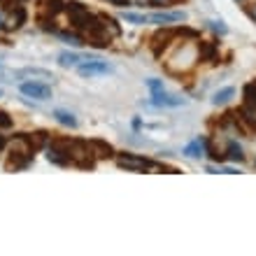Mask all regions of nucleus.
<instances>
[{
	"mask_svg": "<svg viewBox=\"0 0 256 256\" xmlns=\"http://www.w3.org/2000/svg\"><path fill=\"white\" fill-rule=\"evenodd\" d=\"M70 161L77 163L80 168H94V152H91V144L84 140H72L70 142Z\"/></svg>",
	"mask_w": 256,
	"mask_h": 256,
	"instance_id": "f257e3e1",
	"label": "nucleus"
},
{
	"mask_svg": "<svg viewBox=\"0 0 256 256\" xmlns=\"http://www.w3.org/2000/svg\"><path fill=\"white\" fill-rule=\"evenodd\" d=\"M172 61H177V63H170L168 66L172 72H186V70L198 61V52H196L191 44H184L182 52H177V54L172 56Z\"/></svg>",
	"mask_w": 256,
	"mask_h": 256,
	"instance_id": "f03ea898",
	"label": "nucleus"
},
{
	"mask_svg": "<svg viewBox=\"0 0 256 256\" xmlns=\"http://www.w3.org/2000/svg\"><path fill=\"white\" fill-rule=\"evenodd\" d=\"M19 91L24 96H30V98H38V100H49L52 98V88L44 84V82H21Z\"/></svg>",
	"mask_w": 256,
	"mask_h": 256,
	"instance_id": "7ed1b4c3",
	"label": "nucleus"
},
{
	"mask_svg": "<svg viewBox=\"0 0 256 256\" xmlns=\"http://www.w3.org/2000/svg\"><path fill=\"white\" fill-rule=\"evenodd\" d=\"M77 70H80L82 77H94V74H108V72H112L114 68L110 66L108 61H100V58H86L84 63H80V66H77Z\"/></svg>",
	"mask_w": 256,
	"mask_h": 256,
	"instance_id": "20e7f679",
	"label": "nucleus"
},
{
	"mask_svg": "<svg viewBox=\"0 0 256 256\" xmlns=\"http://www.w3.org/2000/svg\"><path fill=\"white\" fill-rule=\"evenodd\" d=\"M66 10H68V14H70V24H72L74 28H80V30L86 26L88 19L94 16V14L88 12V10L82 5V2H74V0H72V2H68Z\"/></svg>",
	"mask_w": 256,
	"mask_h": 256,
	"instance_id": "39448f33",
	"label": "nucleus"
},
{
	"mask_svg": "<svg viewBox=\"0 0 256 256\" xmlns=\"http://www.w3.org/2000/svg\"><path fill=\"white\" fill-rule=\"evenodd\" d=\"M116 166L126 170H133V172H140V170H149L152 161L142 158V156H135V154H119L116 156Z\"/></svg>",
	"mask_w": 256,
	"mask_h": 256,
	"instance_id": "423d86ee",
	"label": "nucleus"
},
{
	"mask_svg": "<svg viewBox=\"0 0 256 256\" xmlns=\"http://www.w3.org/2000/svg\"><path fill=\"white\" fill-rule=\"evenodd\" d=\"M16 80H33V82H54V74L49 70H42V68H24V70H16L14 72Z\"/></svg>",
	"mask_w": 256,
	"mask_h": 256,
	"instance_id": "0eeeda50",
	"label": "nucleus"
},
{
	"mask_svg": "<svg viewBox=\"0 0 256 256\" xmlns=\"http://www.w3.org/2000/svg\"><path fill=\"white\" fill-rule=\"evenodd\" d=\"M152 105H156V108H180V105H184V98L158 91V94L152 96Z\"/></svg>",
	"mask_w": 256,
	"mask_h": 256,
	"instance_id": "6e6552de",
	"label": "nucleus"
},
{
	"mask_svg": "<svg viewBox=\"0 0 256 256\" xmlns=\"http://www.w3.org/2000/svg\"><path fill=\"white\" fill-rule=\"evenodd\" d=\"M26 21V12H24V7H16L14 12H10L5 16V21H2V28L5 30H16V28H21V24Z\"/></svg>",
	"mask_w": 256,
	"mask_h": 256,
	"instance_id": "1a4fd4ad",
	"label": "nucleus"
},
{
	"mask_svg": "<svg viewBox=\"0 0 256 256\" xmlns=\"http://www.w3.org/2000/svg\"><path fill=\"white\" fill-rule=\"evenodd\" d=\"M175 35H177V30H170V28H166V30H158V33L152 38V40H154V42H152V47H154V54H156V56L161 54V47H168L170 40H172Z\"/></svg>",
	"mask_w": 256,
	"mask_h": 256,
	"instance_id": "9d476101",
	"label": "nucleus"
},
{
	"mask_svg": "<svg viewBox=\"0 0 256 256\" xmlns=\"http://www.w3.org/2000/svg\"><path fill=\"white\" fill-rule=\"evenodd\" d=\"M147 19L154 21V24H175V21L186 19V12H156L152 16H147Z\"/></svg>",
	"mask_w": 256,
	"mask_h": 256,
	"instance_id": "9b49d317",
	"label": "nucleus"
},
{
	"mask_svg": "<svg viewBox=\"0 0 256 256\" xmlns=\"http://www.w3.org/2000/svg\"><path fill=\"white\" fill-rule=\"evenodd\" d=\"M205 152H208V140H202V138H196L191 144L184 147V156H189V158H200Z\"/></svg>",
	"mask_w": 256,
	"mask_h": 256,
	"instance_id": "f8f14e48",
	"label": "nucleus"
},
{
	"mask_svg": "<svg viewBox=\"0 0 256 256\" xmlns=\"http://www.w3.org/2000/svg\"><path fill=\"white\" fill-rule=\"evenodd\" d=\"M88 144H91V152H94L96 158H110V156L114 154V149L110 147L108 142H102V140H91Z\"/></svg>",
	"mask_w": 256,
	"mask_h": 256,
	"instance_id": "ddd939ff",
	"label": "nucleus"
},
{
	"mask_svg": "<svg viewBox=\"0 0 256 256\" xmlns=\"http://www.w3.org/2000/svg\"><path fill=\"white\" fill-rule=\"evenodd\" d=\"M28 140V144L33 149H42V147H47V142H49V133H44V130H35V133H28L24 135Z\"/></svg>",
	"mask_w": 256,
	"mask_h": 256,
	"instance_id": "4468645a",
	"label": "nucleus"
},
{
	"mask_svg": "<svg viewBox=\"0 0 256 256\" xmlns=\"http://www.w3.org/2000/svg\"><path fill=\"white\" fill-rule=\"evenodd\" d=\"M198 58H200V61H214L216 58L214 42H200V47H198Z\"/></svg>",
	"mask_w": 256,
	"mask_h": 256,
	"instance_id": "2eb2a0df",
	"label": "nucleus"
},
{
	"mask_svg": "<svg viewBox=\"0 0 256 256\" xmlns=\"http://www.w3.org/2000/svg\"><path fill=\"white\" fill-rule=\"evenodd\" d=\"M80 61H84L80 54H72V52H63V54H58V66L61 68H74L80 66Z\"/></svg>",
	"mask_w": 256,
	"mask_h": 256,
	"instance_id": "dca6fc26",
	"label": "nucleus"
},
{
	"mask_svg": "<svg viewBox=\"0 0 256 256\" xmlns=\"http://www.w3.org/2000/svg\"><path fill=\"white\" fill-rule=\"evenodd\" d=\"M54 119L61 126H68V128H77V119H74V114H70V112H66V110H56L54 112Z\"/></svg>",
	"mask_w": 256,
	"mask_h": 256,
	"instance_id": "f3484780",
	"label": "nucleus"
},
{
	"mask_svg": "<svg viewBox=\"0 0 256 256\" xmlns=\"http://www.w3.org/2000/svg\"><path fill=\"white\" fill-rule=\"evenodd\" d=\"M100 21H102V26L108 28V33L112 35V40H114V38H119V35H122V28L116 26V21L112 19V16H105V14H100Z\"/></svg>",
	"mask_w": 256,
	"mask_h": 256,
	"instance_id": "a211bd4d",
	"label": "nucleus"
},
{
	"mask_svg": "<svg viewBox=\"0 0 256 256\" xmlns=\"http://www.w3.org/2000/svg\"><path fill=\"white\" fill-rule=\"evenodd\" d=\"M240 116H242V122H247L252 128H256V108L254 105H242V108H240Z\"/></svg>",
	"mask_w": 256,
	"mask_h": 256,
	"instance_id": "6ab92c4d",
	"label": "nucleus"
},
{
	"mask_svg": "<svg viewBox=\"0 0 256 256\" xmlns=\"http://www.w3.org/2000/svg\"><path fill=\"white\" fill-rule=\"evenodd\" d=\"M233 94H236V91H233L230 86H226V88H222V91H216V94L212 96V102H214V105H226V102L233 98Z\"/></svg>",
	"mask_w": 256,
	"mask_h": 256,
	"instance_id": "aec40b11",
	"label": "nucleus"
},
{
	"mask_svg": "<svg viewBox=\"0 0 256 256\" xmlns=\"http://www.w3.org/2000/svg\"><path fill=\"white\" fill-rule=\"evenodd\" d=\"M230 161H244V154H242V147L238 142H228V154H226Z\"/></svg>",
	"mask_w": 256,
	"mask_h": 256,
	"instance_id": "412c9836",
	"label": "nucleus"
},
{
	"mask_svg": "<svg viewBox=\"0 0 256 256\" xmlns=\"http://www.w3.org/2000/svg\"><path fill=\"white\" fill-rule=\"evenodd\" d=\"M56 35H58L63 42L72 44V47H82V44H84V38H80V35H70V33H56Z\"/></svg>",
	"mask_w": 256,
	"mask_h": 256,
	"instance_id": "4be33fe9",
	"label": "nucleus"
},
{
	"mask_svg": "<svg viewBox=\"0 0 256 256\" xmlns=\"http://www.w3.org/2000/svg\"><path fill=\"white\" fill-rule=\"evenodd\" d=\"M244 105H254L256 108V84L244 86Z\"/></svg>",
	"mask_w": 256,
	"mask_h": 256,
	"instance_id": "5701e85b",
	"label": "nucleus"
},
{
	"mask_svg": "<svg viewBox=\"0 0 256 256\" xmlns=\"http://www.w3.org/2000/svg\"><path fill=\"white\" fill-rule=\"evenodd\" d=\"M47 10L52 14H58L63 10V2H61V0H47Z\"/></svg>",
	"mask_w": 256,
	"mask_h": 256,
	"instance_id": "b1692460",
	"label": "nucleus"
},
{
	"mask_svg": "<svg viewBox=\"0 0 256 256\" xmlns=\"http://www.w3.org/2000/svg\"><path fill=\"white\" fill-rule=\"evenodd\" d=\"M126 21H130V24H147V16H142V14H126Z\"/></svg>",
	"mask_w": 256,
	"mask_h": 256,
	"instance_id": "393cba45",
	"label": "nucleus"
},
{
	"mask_svg": "<svg viewBox=\"0 0 256 256\" xmlns=\"http://www.w3.org/2000/svg\"><path fill=\"white\" fill-rule=\"evenodd\" d=\"M147 86L152 88V94H158V91H163V82H158V80H149V82H147Z\"/></svg>",
	"mask_w": 256,
	"mask_h": 256,
	"instance_id": "a878e982",
	"label": "nucleus"
},
{
	"mask_svg": "<svg viewBox=\"0 0 256 256\" xmlns=\"http://www.w3.org/2000/svg\"><path fill=\"white\" fill-rule=\"evenodd\" d=\"M0 128H12V119L7 112H0Z\"/></svg>",
	"mask_w": 256,
	"mask_h": 256,
	"instance_id": "bb28decb",
	"label": "nucleus"
},
{
	"mask_svg": "<svg viewBox=\"0 0 256 256\" xmlns=\"http://www.w3.org/2000/svg\"><path fill=\"white\" fill-rule=\"evenodd\" d=\"M210 28H212V30H216V33H226V26H224L222 21H210Z\"/></svg>",
	"mask_w": 256,
	"mask_h": 256,
	"instance_id": "cd10ccee",
	"label": "nucleus"
},
{
	"mask_svg": "<svg viewBox=\"0 0 256 256\" xmlns=\"http://www.w3.org/2000/svg\"><path fill=\"white\" fill-rule=\"evenodd\" d=\"M110 2H114V5L124 7V5H128V2H130V0H110Z\"/></svg>",
	"mask_w": 256,
	"mask_h": 256,
	"instance_id": "c85d7f7f",
	"label": "nucleus"
},
{
	"mask_svg": "<svg viewBox=\"0 0 256 256\" xmlns=\"http://www.w3.org/2000/svg\"><path fill=\"white\" fill-rule=\"evenodd\" d=\"M250 16L256 21V5H252V7H250Z\"/></svg>",
	"mask_w": 256,
	"mask_h": 256,
	"instance_id": "c756f323",
	"label": "nucleus"
},
{
	"mask_svg": "<svg viewBox=\"0 0 256 256\" xmlns=\"http://www.w3.org/2000/svg\"><path fill=\"white\" fill-rule=\"evenodd\" d=\"M5 144H7V140H5V138H2V135H0V152L5 149Z\"/></svg>",
	"mask_w": 256,
	"mask_h": 256,
	"instance_id": "7c9ffc66",
	"label": "nucleus"
},
{
	"mask_svg": "<svg viewBox=\"0 0 256 256\" xmlns=\"http://www.w3.org/2000/svg\"><path fill=\"white\" fill-rule=\"evenodd\" d=\"M0 72H2V66H0Z\"/></svg>",
	"mask_w": 256,
	"mask_h": 256,
	"instance_id": "2f4dec72",
	"label": "nucleus"
},
{
	"mask_svg": "<svg viewBox=\"0 0 256 256\" xmlns=\"http://www.w3.org/2000/svg\"><path fill=\"white\" fill-rule=\"evenodd\" d=\"M0 96H2V91H0Z\"/></svg>",
	"mask_w": 256,
	"mask_h": 256,
	"instance_id": "473e14b6",
	"label": "nucleus"
},
{
	"mask_svg": "<svg viewBox=\"0 0 256 256\" xmlns=\"http://www.w3.org/2000/svg\"><path fill=\"white\" fill-rule=\"evenodd\" d=\"M238 2H240V0H238Z\"/></svg>",
	"mask_w": 256,
	"mask_h": 256,
	"instance_id": "72a5a7b5",
	"label": "nucleus"
}]
</instances>
